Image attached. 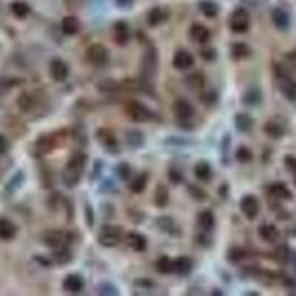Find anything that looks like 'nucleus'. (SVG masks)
<instances>
[{
    "label": "nucleus",
    "instance_id": "nucleus-25",
    "mask_svg": "<svg viewBox=\"0 0 296 296\" xmlns=\"http://www.w3.org/2000/svg\"><path fill=\"white\" fill-rule=\"evenodd\" d=\"M268 191H269V194L272 196V197L276 198H282V200H289V198L292 197V193H290V190L284 185L283 183H276L272 184L269 188H268Z\"/></svg>",
    "mask_w": 296,
    "mask_h": 296
},
{
    "label": "nucleus",
    "instance_id": "nucleus-20",
    "mask_svg": "<svg viewBox=\"0 0 296 296\" xmlns=\"http://www.w3.org/2000/svg\"><path fill=\"white\" fill-rule=\"evenodd\" d=\"M271 19L274 22V26L279 30H287L289 26H290V18H289V14L282 9V8H277L272 11L271 14Z\"/></svg>",
    "mask_w": 296,
    "mask_h": 296
},
{
    "label": "nucleus",
    "instance_id": "nucleus-38",
    "mask_svg": "<svg viewBox=\"0 0 296 296\" xmlns=\"http://www.w3.org/2000/svg\"><path fill=\"white\" fill-rule=\"evenodd\" d=\"M54 259L57 264H67L71 261V254L69 252L67 247H62V249H55V254H54Z\"/></svg>",
    "mask_w": 296,
    "mask_h": 296
},
{
    "label": "nucleus",
    "instance_id": "nucleus-26",
    "mask_svg": "<svg viewBox=\"0 0 296 296\" xmlns=\"http://www.w3.org/2000/svg\"><path fill=\"white\" fill-rule=\"evenodd\" d=\"M79 27H80V24H79L77 18H74V16H65L61 22V30L67 36H74L79 31Z\"/></svg>",
    "mask_w": 296,
    "mask_h": 296
},
{
    "label": "nucleus",
    "instance_id": "nucleus-42",
    "mask_svg": "<svg viewBox=\"0 0 296 296\" xmlns=\"http://www.w3.org/2000/svg\"><path fill=\"white\" fill-rule=\"evenodd\" d=\"M31 105H33V99H31V97L27 95V94H22V95L18 98V107H19L22 111H27V110H30V108H31Z\"/></svg>",
    "mask_w": 296,
    "mask_h": 296
},
{
    "label": "nucleus",
    "instance_id": "nucleus-8",
    "mask_svg": "<svg viewBox=\"0 0 296 296\" xmlns=\"http://www.w3.org/2000/svg\"><path fill=\"white\" fill-rule=\"evenodd\" d=\"M71 241V234L65 231H51L44 236V243L52 249H62L67 247Z\"/></svg>",
    "mask_w": 296,
    "mask_h": 296
},
{
    "label": "nucleus",
    "instance_id": "nucleus-19",
    "mask_svg": "<svg viewBox=\"0 0 296 296\" xmlns=\"http://www.w3.org/2000/svg\"><path fill=\"white\" fill-rule=\"evenodd\" d=\"M168 16H169V12L166 11V9H163V8H153L148 15H147V22H148V26H151V27H157V26H160V24H163L166 19H168Z\"/></svg>",
    "mask_w": 296,
    "mask_h": 296
},
{
    "label": "nucleus",
    "instance_id": "nucleus-49",
    "mask_svg": "<svg viewBox=\"0 0 296 296\" xmlns=\"http://www.w3.org/2000/svg\"><path fill=\"white\" fill-rule=\"evenodd\" d=\"M293 173H295V184H296V172H293Z\"/></svg>",
    "mask_w": 296,
    "mask_h": 296
},
{
    "label": "nucleus",
    "instance_id": "nucleus-44",
    "mask_svg": "<svg viewBox=\"0 0 296 296\" xmlns=\"http://www.w3.org/2000/svg\"><path fill=\"white\" fill-rule=\"evenodd\" d=\"M188 191L191 193V196L196 198V200H198V201H203L204 198H206V193L200 188V187H196V185H190L188 187Z\"/></svg>",
    "mask_w": 296,
    "mask_h": 296
},
{
    "label": "nucleus",
    "instance_id": "nucleus-10",
    "mask_svg": "<svg viewBox=\"0 0 296 296\" xmlns=\"http://www.w3.org/2000/svg\"><path fill=\"white\" fill-rule=\"evenodd\" d=\"M240 211L241 213L247 218V219H255L259 213V201L255 196H244V197L240 200Z\"/></svg>",
    "mask_w": 296,
    "mask_h": 296
},
{
    "label": "nucleus",
    "instance_id": "nucleus-35",
    "mask_svg": "<svg viewBox=\"0 0 296 296\" xmlns=\"http://www.w3.org/2000/svg\"><path fill=\"white\" fill-rule=\"evenodd\" d=\"M126 140L130 148H140L144 144V135L140 130H129L126 135Z\"/></svg>",
    "mask_w": 296,
    "mask_h": 296
},
{
    "label": "nucleus",
    "instance_id": "nucleus-23",
    "mask_svg": "<svg viewBox=\"0 0 296 296\" xmlns=\"http://www.w3.org/2000/svg\"><path fill=\"white\" fill-rule=\"evenodd\" d=\"M194 175L198 181L201 183H208L212 178V168L208 162H198L197 165L194 166Z\"/></svg>",
    "mask_w": 296,
    "mask_h": 296
},
{
    "label": "nucleus",
    "instance_id": "nucleus-27",
    "mask_svg": "<svg viewBox=\"0 0 296 296\" xmlns=\"http://www.w3.org/2000/svg\"><path fill=\"white\" fill-rule=\"evenodd\" d=\"M147 181H148L147 173H140V175H136V176L130 181L129 190H130L132 193H135V194H141L142 191L145 190V187H147Z\"/></svg>",
    "mask_w": 296,
    "mask_h": 296
},
{
    "label": "nucleus",
    "instance_id": "nucleus-46",
    "mask_svg": "<svg viewBox=\"0 0 296 296\" xmlns=\"http://www.w3.org/2000/svg\"><path fill=\"white\" fill-rule=\"evenodd\" d=\"M201 58L204 61H213L216 58V51L212 49V48H208V49H203L201 51Z\"/></svg>",
    "mask_w": 296,
    "mask_h": 296
},
{
    "label": "nucleus",
    "instance_id": "nucleus-14",
    "mask_svg": "<svg viewBox=\"0 0 296 296\" xmlns=\"http://www.w3.org/2000/svg\"><path fill=\"white\" fill-rule=\"evenodd\" d=\"M83 286H85L83 279L80 276H77V274H69L65 277L64 283H62L64 290L69 292V293H79V292H82Z\"/></svg>",
    "mask_w": 296,
    "mask_h": 296
},
{
    "label": "nucleus",
    "instance_id": "nucleus-3",
    "mask_svg": "<svg viewBox=\"0 0 296 296\" xmlns=\"http://www.w3.org/2000/svg\"><path fill=\"white\" fill-rule=\"evenodd\" d=\"M122 240V228L116 225H102L98 233V241L105 247H114Z\"/></svg>",
    "mask_w": 296,
    "mask_h": 296
},
{
    "label": "nucleus",
    "instance_id": "nucleus-1",
    "mask_svg": "<svg viewBox=\"0 0 296 296\" xmlns=\"http://www.w3.org/2000/svg\"><path fill=\"white\" fill-rule=\"evenodd\" d=\"M86 165V155L83 153H76L71 157L65 166V169L62 172V184L65 185V188H74L77 187V184L80 183L82 178V172L85 169Z\"/></svg>",
    "mask_w": 296,
    "mask_h": 296
},
{
    "label": "nucleus",
    "instance_id": "nucleus-9",
    "mask_svg": "<svg viewBox=\"0 0 296 296\" xmlns=\"http://www.w3.org/2000/svg\"><path fill=\"white\" fill-rule=\"evenodd\" d=\"M49 74H51V77L55 80V82H64L67 77H69V74H70V69H69V65H67V62H64L62 59H59V58H55V59H52L51 62H49Z\"/></svg>",
    "mask_w": 296,
    "mask_h": 296
},
{
    "label": "nucleus",
    "instance_id": "nucleus-48",
    "mask_svg": "<svg viewBox=\"0 0 296 296\" xmlns=\"http://www.w3.org/2000/svg\"><path fill=\"white\" fill-rule=\"evenodd\" d=\"M169 178H170V181H172V183H175V184L181 183V181L184 179L183 173H181V172H178V170H175V169L169 170Z\"/></svg>",
    "mask_w": 296,
    "mask_h": 296
},
{
    "label": "nucleus",
    "instance_id": "nucleus-12",
    "mask_svg": "<svg viewBox=\"0 0 296 296\" xmlns=\"http://www.w3.org/2000/svg\"><path fill=\"white\" fill-rule=\"evenodd\" d=\"M97 140L102 144V147H104L105 150L117 153L119 142H117V138H116V135L113 133V130L105 129V127H101L98 132H97Z\"/></svg>",
    "mask_w": 296,
    "mask_h": 296
},
{
    "label": "nucleus",
    "instance_id": "nucleus-21",
    "mask_svg": "<svg viewBox=\"0 0 296 296\" xmlns=\"http://www.w3.org/2000/svg\"><path fill=\"white\" fill-rule=\"evenodd\" d=\"M197 224L201 231H204V233L212 231L213 226H215V216H213V213L211 211L200 212L197 216Z\"/></svg>",
    "mask_w": 296,
    "mask_h": 296
},
{
    "label": "nucleus",
    "instance_id": "nucleus-24",
    "mask_svg": "<svg viewBox=\"0 0 296 296\" xmlns=\"http://www.w3.org/2000/svg\"><path fill=\"white\" fill-rule=\"evenodd\" d=\"M114 39L117 44H126L129 42V27L125 21H119L114 26Z\"/></svg>",
    "mask_w": 296,
    "mask_h": 296
},
{
    "label": "nucleus",
    "instance_id": "nucleus-5",
    "mask_svg": "<svg viewBox=\"0 0 296 296\" xmlns=\"http://www.w3.org/2000/svg\"><path fill=\"white\" fill-rule=\"evenodd\" d=\"M108 49L101 44V43H94L92 46H89L87 49V59L89 62H92L97 67H102L108 62Z\"/></svg>",
    "mask_w": 296,
    "mask_h": 296
},
{
    "label": "nucleus",
    "instance_id": "nucleus-30",
    "mask_svg": "<svg viewBox=\"0 0 296 296\" xmlns=\"http://www.w3.org/2000/svg\"><path fill=\"white\" fill-rule=\"evenodd\" d=\"M154 203L158 208H165L169 203V191L165 185H157L154 191Z\"/></svg>",
    "mask_w": 296,
    "mask_h": 296
},
{
    "label": "nucleus",
    "instance_id": "nucleus-22",
    "mask_svg": "<svg viewBox=\"0 0 296 296\" xmlns=\"http://www.w3.org/2000/svg\"><path fill=\"white\" fill-rule=\"evenodd\" d=\"M127 244L136 252H144L147 249V239L140 233H130L127 234Z\"/></svg>",
    "mask_w": 296,
    "mask_h": 296
},
{
    "label": "nucleus",
    "instance_id": "nucleus-17",
    "mask_svg": "<svg viewBox=\"0 0 296 296\" xmlns=\"http://www.w3.org/2000/svg\"><path fill=\"white\" fill-rule=\"evenodd\" d=\"M18 233V226L15 225V222H12L11 219L2 216L0 218V240H12Z\"/></svg>",
    "mask_w": 296,
    "mask_h": 296
},
{
    "label": "nucleus",
    "instance_id": "nucleus-29",
    "mask_svg": "<svg viewBox=\"0 0 296 296\" xmlns=\"http://www.w3.org/2000/svg\"><path fill=\"white\" fill-rule=\"evenodd\" d=\"M173 268H175V272L178 274H188L193 269V261L187 256L176 258L173 261Z\"/></svg>",
    "mask_w": 296,
    "mask_h": 296
},
{
    "label": "nucleus",
    "instance_id": "nucleus-7",
    "mask_svg": "<svg viewBox=\"0 0 296 296\" xmlns=\"http://www.w3.org/2000/svg\"><path fill=\"white\" fill-rule=\"evenodd\" d=\"M157 67H158L157 51L154 48H150L148 51L144 52V57H142V74L148 79H153V76L157 71Z\"/></svg>",
    "mask_w": 296,
    "mask_h": 296
},
{
    "label": "nucleus",
    "instance_id": "nucleus-15",
    "mask_svg": "<svg viewBox=\"0 0 296 296\" xmlns=\"http://www.w3.org/2000/svg\"><path fill=\"white\" fill-rule=\"evenodd\" d=\"M190 37L196 43L204 44L211 40V31L208 27H204L201 24H193L190 29Z\"/></svg>",
    "mask_w": 296,
    "mask_h": 296
},
{
    "label": "nucleus",
    "instance_id": "nucleus-43",
    "mask_svg": "<svg viewBox=\"0 0 296 296\" xmlns=\"http://www.w3.org/2000/svg\"><path fill=\"white\" fill-rule=\"evenodd\" d=\"M243 258H244V251H243V249H240V247H234V249H231V251H230V254H228V259H230L231 262H240Z\"/></svg>",
    "mask_w": 296,
    "mask_h": 296
},
{
    "label": "nucleus",
    "instance_id": "nucleus-47",
    "mask_svg": "<svg viewBox=\"0 0 296 296\" xmlns=\"http://www.w3.org/2000/svg\"><path fill=\"white\" fill-rule=\"evenodd\" d=\"M9 150V141L5 135H0V155L6 154Z\"/></svg>",
    "mask_w": 296,
    "mask_h": 296
},
{
    "label": "nucleus",
    "instance_id": "nucleus-11",
    "mask_svg": "<svg viewBox=\"0 0 296 296\" xmlns=\"http://www.w3.org/2000/svg\"><path fill=\"white\" fill-rule=\"evenodd\" d=\"M172 65L179 71L188 70V69H191V67L194 65V57H193L188 51L179 49V51H176L175 55H173Z\"/></svg>",
    "mask_w": 296,
    "mask_h": 296
},
{
    "label": "nucleus",
    "instance_id": "nucleus-41",
    "mask_svg": "<svg viewBox=\"0 0 296 296\" xmlns=\"http://www.w3.org/2000/svg\"><path fill=\"white\" fill-rule=\"evenodd\" d=\"M130 175H132V169H130V166H129L127 163H120V165L117 166V176H119L122 181H129Z\"/></svg>",
    "mask_w": 296,
    "mask_h": 296
},
{
    "label": "nucleus",
    "instance_id": "nucleus-13",
    "mask_svg": "<svg viewBox=\"0 0 296 296\" xmlns=\"http://www.w3.org/2000/svg\"><path fill=\"white\" fill-rule=\"evenodd\" d=\"M279 89L289 101H296V80L290 76H279Z\"/></svg>",
    "mask_w": 296,
    "mask_h": 296
},
{
    "label": "nucleus",
    "instance_id": "nucleus-45",
    "mask_svg": "<svg viewBox=\"0 0 296 296\" xmlns=\"http://www.w3.org/2000/svg\"><path fill=\"white\" fill-rule=\"evenodd\" d=\"M85 218L87 226L92 228V226H94V219H95V216H94V209H92L90 204H86L85 206Z\"/></svg>",
    "mask_w": 296,
    "mask_h": 296
},
{
    "label": "nucleus",
    "instance_id": "nucleus-39",
    "mask_svg": "<svg viewBox=\"0 0 296 296\" xmlns=\"http://www.w3.org/2000/svg\"><path fill=\"white\" fill-rule=\"evenodd\" d=\"M259 101H261V94H259V90H256V89L249 90V92L244 95V98H243V102H244L246 105H256V104H259Z\"/></svg>",
    "mask_w": 296,
    "mask_h": 296
},
{
    "label": "nucleus",
    "instance_id": "nucleus-31",
    "mask_svg": "<svg viewBox=\"0 0 296 296\" xmlns=\"http://www.w3.org/2000/svg\"><path fill=\"white\" fill-rule=\"evenodd\" d=\"M200 11H201V14L204 15V16H208V18H215L218 15V12H219L218 5L215 2H212V0L200 2Z\"/></svg>",
    "mask_w": 296,
    "mask_h": 296
},
{
    "label": "nucleus",
    "instance_id": "nucleus-36",
    "mask_svg": "<svg viewBox=\"0 0 296 296\" xmlns=\"http://www.w3.org/2000/svg\"><path fill=\"white\" fill-rule=\"evenodd\" d=\"M236 127L240 132H247L252 127V119L247 114H237L236 116Z\"/></svg>",
    "mask_w": 296,
    "mask_h": 296
},
{
    "label": "nucleus",
    "instance_id": "nucleus-28",
    "mask_svg": "<svg viewBox=\"0 0 296 296\" xmlns=\"http://www.w3.org/2000/svg\"><path fill=\"white\" fill-rule=\"evenodd\" d=\"M264 130H265V133H267L268 136H271V138H282L283 135H284V132H286V127L282 123H279V122H268L267 125L264 126Z\"/></svg>",
    "mask_w": 296,
    "mask_h": 296
},
{
    "label": "nucleus",
    "instance_id": "nucleus-40",
    "mask_svg": "<svg viewBox=\"0 0 296 296\" xmlns=\"http://www.w3.org/2000/svg\"><path fill=\"white\" fill-rule=\"evenodd\" d=\"M252 151L247 147H239V150L236 151V158L241 162V163H247L252 160Z\"/></svg>",
    "mask_w": 296,
    "mask_h": 296
},
{
    "label": "nucleus",
    "instance_id": "nucleus-6",
    "mask_svg": "<svg viewBox=\"0 0 296 296\" xmlns=\"http://www.w3.org/2000/svg\"><path fill=\"white\" fill-rule=\"evenodd\" d=\"M127 116H129L133 122H138V123L148 122V120L153 119L151 110H150L147 105L141 104V102H130V104L127 105Z\"/></svg>",
    "mask_w": 296,
    "mask_h": 296
},
{
    "label": "nucleus",
    "instance_id": "nucleus-4",
    "mask_svg": "<svg viewBox=\"0 0 296 296\" xmlns=\"http://www.w3.org/2000/svg\"><path fill=\"white\" fill-rule=\"evenodd\" d=\"M251 27V16L244 8H237L230 18V29L233 33H246Z\"/></svg>",
    "mask_w": 296,
    "mask_h": 296
},
{
    "label": "nucleus",
    "instance_id": "nucleus-18",
    "mask_svg": "<svg viewBox=\"0 0 296 296\" xmlns=\"http://www.w3.org/2000/svg\"><path fill=\"white\" fill-rule=\"evenodd\" d=\"M157 226H158L163 233H166V234L175 236V237L181 236V228H179L178 224H176L172 218H169V216L158 218V219H157Z\"/></svg>",
    "mask_w": 296,
    "mask_h": 296
},
{
    "label": "nucleus",
    "instance_id": "nucleus-33",
    "mask_svg": "<svg viewBox=\"0 0 296 296\" xmlns=\"http://www.w3.org/2000/svg\"><path fill=\"white\" fill-rule=\"evenodd\" d=\"M11 12H12L16 18L24 19V18L30 14V6L27 3H24V2H14V3L11 5Z\"/></svg>",
    "mask_w": 296,
    "mask_h": 296
},
{
    "label": "nucleus",
    "instance_id": "nucleus-34",
    "mask_svg": "<svg viewBox=\"0 0 296 296\" xmlns=\"http://www.w3.org/2000/svg\"><path fill=\"white\" fill-rule=\"evenodd\" d=\"M155 268L158 272L162 274H169V272H175V268H173V261L168 258V256H162L157 262H155Z\"/></svg>",
    "mask_w": 296,
    "mask_h": 296
},
{
    "label": "nucleus",
    "instance_id": "nucleus-50",
    "mask_svg": "<svg viewBox=\"0 0 296 296\" xmlns=\"http://www.w3.org/2000/svg\"><path fill=\"white\" fill-rule=\"evenodd\" d=\"M295 54H296V52H295ZM295 57H296V55H295Z\"/></svg>",
    "mask_w": 296,
    "mask_h": 296
},
{
    "label": "nucleus",
    "instance_id": "nucleus-37",
    "mask_svg": "<svg viewBox=\"0 0 296 296\" xmlns=\"http://www.w3.org/2000/svg\"><path fill=\"white\" fill-rule=\"evenodd\" d=\"M52 148H54V142H52V140L49 136H42L39 141L36 142V150L40 154H46V153L52 151Z\"/></svg>",
    "mask_w": 296,
    "mask_h": 296
},
{
    "label": "nucleus",
    "instance_id": "nucleus-16",
    "mask_svg": "<svg viewBox=\"0 0 296 296\" xmlns=\"http://www.w3.org/2000/svg\"><path fill=\"white\" fill-rule=\"evenodd\" d=\"M258 236L261 237V240H264L267 243H276L280 239V231L277 230V226L272 225V224H264V225L259 226Z\"/></svg>",
    "mask_w": 296,
    "mask_h": 296
},
{
    "label": "nucleus",
    "instance_id": "nucleus-32",
    "mask_svg": "<svg viewBox=\"0 0 296 296\" xmlns=\"http://www.w3.org/2000/svg\"><path fill=\"white\" fill-rule=\"evenodd\" d=\"M231 54H233V57L236 58V59H244V58H247L251 55V48L246 43H236L231 48Z\"/></svg>",
    "mask_w": 296,
    "mask_h": 296
},
{
    "label": "nucleus",
    "instance_id": "nucleus-2",
    "mask_svg": "<svg viewBox=\"0 0 296 296\" xmlns=\"http://www.w3.org/2000/svg\"><path fill=\"white\" fill-rule=\"evenodd\" d=\"M173 113H175V119L179 123V126L184 127V125L191 123V120L196 114V110L187 99L179 98L176 99L173 104Z\"/></svg>",
    "mask_w": 296,
    "mask_h": 296
}]
</instances>
